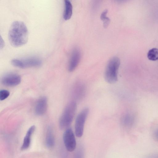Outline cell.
Masks as SVG:
<instances>
[{
    "label": "cell",
    "mask_w": 158,
    "mask_h": 158,
    "mask_svg": "<svg viewBox=\"0 0 158 158\" xmlns=\"http://www.w3.org/2000/svg\"><path fill=\"white\" fill-rule=\"evenodd\" d=\"M63 140L66 150L72 152L76 149L77 143L75 135L71 128L67 129L64 133Z\"/></svg>",
    "instance_id": "8992f818"
},
{
    "label": "cell",
    "mask_w": 158,
    "mask_h": 158,
    "mask_svg": "<svg viewBox=\"0 0 158 158\" xmlns=\"http://www.w3.org/2000/svg\"><path fill=\"white\" fill-rule=\"evenodd\" d=\"M55 139L52 128L49 127L47 129L45 139V144L48 148H53L55 145Z\"/></svg>",
    "instance_id": "8fae6325"
},
{
    "label": "cell",
    "mask_w": 158,
    "mask_h": 158,
    "mask_svg": "<svg viewBox=\"0 0 158 158\" xmlns=\"http://www.w3.org/2000/svg\"><path fill=\"white\" fill-rule=\"evenodd\" d=\"M120 63L119 59L116 56L112 57L108 61L104 74L105 80L108 83H114L118 81V73Z\"/></svg>",
    "instance_id": "3957f363"
},
{
    "label": "cell",
    "mask_w": 158,
    "mask_h": 158,
    "mask_svg": "<svg viewBox=\"0 0 158 158\" xmlns=\"http://www.w3.org/2000/svg\"><path fill=\"white\" fill-rule=\"evenodd\" d=\"M64 9L63 17L65 20H69L73 13V6L69 0H64Z\"/></svg>",
    "instance_id": "7c38bea8"
},
{
    "label": "cell",
    "mask_w": 158,
    "mask_h": 158,
    "mask_svg": "<svg viewBox=\"0 0 158 158\" xmlns=\"http://www.w3.org/2000/svg\"><path fill=\"white\" fill-rule=\"evenodd\" d=\"M108 10H105L102 13L100 18L103 22V26L104 28L107 27L110 22V19L107 16Z\"/></svg>",
    "instance_id": "9a60e30c"
},
{
    "label": "cell",
    "mask_w": 158,
    "mask_h": 158,
    "mask_svg": "<svg viewBox=\"0 0 158 158\" xmlns=\"http://www.w3.org/2000/svg\"><path fill=\"white\" fill-rule=\"evenodd\" d=\"M81 57V53L80 49L77 48L73 50L69 59L68 69L69 72L73 71L78 65Z\"/></svg>",
    "instance_id": "ba28073f"
},
{
    "label": "cell",
    "mask_w": 158,
    "mask_h": 158,
    "mask_svg": "<svg viewBox=\"0 0 158 158\" xmlns=\"http://www.w3.org/2000/svg\"><path fill=\"white\" fill-rule=\"evenodd\" d=\"M21 80V77L19 75L15 73H9L2 77L1 82L4 86L14 87L19 85Z\"/></svg>",
    "instance_id": "52a82bcc"
},
{
    "label": "cell",
    "mask_w": 158,
    "mask_h": 158,
    "mask_svg": "<svg viewBox=\"0 0 158 158\" xmlns=\"http://www.w3.org/2000/svg\"><path fill=\"white\" fill-rule=\"evenodd\" d=\"M8 37L10 43L14 47H20L26 44L28 33L25 24L21 21L13 22L10 27Z\"/></svg>",
    "instance_id": "6da1fadb"
},
{
    "label": "cell",
    "mask_w": 158,
    "mask_h": 158,
    "mask_svg": "<svg viewBox=\"0 0 158 158\" xmlns=\"http://www.w3.org/2000/svg\"><path fill=\"white\" fill-rule=\"evenodd\" d=\"M77 104L74 101L69 102L66 106L59 121V126L61 129L68 127L72 123L77 110Z\"/></svg>",
    "instance_id": "7a4b0ae2"
},
{
    "label": "cell",
    "mask_w": 158,
    "mask_h": 158,
    "mask_svg": "<svg viewBox=\"0 0 158 158\" xmlns=\"http://www.w3.org/2000/svg\"><path fill=\"white\" fill-rule=\"evenodd\" d=\"M74 94L77 99L80 100L84 96L85 92V89L84 85L82 83H78L75 87Z\"/></svg>",
    "instance_id": "4fadbf2b"
},
{
    "label": "cell",
    "mask_w": 158,
    "mask_h": 158,
    "mask_svg": "<svg viewBox=\"0 0 158 158\" xmlns=\"http://www.w3.org/2000/svg\"><path fill=\"white\" fill-rule=\"evenodd\" d=\"M35 129V125H33L31 126L27 131L21 148L22 151L26 150L29 148L31 143V137Z\"/></svg>",
    "instance_id": "30bf717a"
},
{
    "label": "cell",
    "mask_w": 158,
    "mask_h": 158,
    "mask_svg": "<svg viewBox=\"0 0 158 158\" xmlns=\"http://www.w3.org/2000/svg\"><path fill=\"white\" fill-rule=\"evenodd\" d=\"M156 138L158 139V130L156 133Z\"/></svg>",
    "instance_id": "d6986e66"
},
{
    "label": "cell",
    "mask_w": 158,
    "mask_h": 158,
    "mask_svg": "<svg viewBox=\"0 0 158 158\" xmlns=\"http://www.w3.org/2000/svg\"><path fill=\"white\" fill-rule=\"evenodd\" d=\"M10 95L9 91L6 89L1 90L0 91V100L3 101L6 99Z\"/></svg>",
    "instance_id": "e0dca14e"
},
{
    "label": "cell",
    "mask_w": 158,
    "mask_h": 158,
    "mask_svg": "<svg viewBox=\"0 0 158 158\" xmlns=\"http://www.w3.org/2000/svg\"><path fill=\"white\" fill-rule=\"evenodd\" d=\"M116 0L118 2H124L128 0Z\"/></svg>",
    "instance_id": "ac0fdd59"
},
{
    "label": "cell",
    "mask_w": 158,
    "mask_h": 158,
    "mask_svg": "<svg viewBox=\"0 0 158 158\" xmlns=\"http://www.w3.org/2000/svg\"><path fill=\"white\" fill-rule=\"evenodd\" d=\"M133 121V118L131 116L126 115L123 117L122 121L124 125L129 126L131 124Z\"/></svg>",
    "instance_id": "2e32d148"
},
{
    "label": "cell",
    "mask_w": 158,
    "mask_h": 158,
    "mask_svg": "<svg viewBox=\"0 0 158 158\" xmlns=\"http://www.w3.org/2000/svg\"><path fill=\"white\" fill-rule=\"evenodd\" d=\"M89 112L88 107L84 108L77 115L75 122V132L76 136L81 137L83 134L85 121Z\"/></svg>",
    "instance_id": "5b68a950"
},
{
    "label": "cell",
    "mask_w": 158,
    "mask_h": 158,
    "mask_svg": "<svg viewBox=\"0 0 158 158\" xmlns=\"http://www.w3.org/2000/svg\"><path fill=\"white\" fill-rule=\"evenodd\" d=\"M148 59L152 61L158 60V49L153 48L150 49L147 54Z\"/></svg>",
    "instance_id": "5bb4252c"
},
{
    "label": "cell",
    "mask_w": 158,
    "mask_h": 158,
    "mask_svg": "<svg viewBox=\"0 0 158 158\" xmlns=\"http://www.w3.org/2000/svg\"><path fill=\"white\" fill-rule=\"evenodd\" d=\"M48 106L47 99L45 97L40 98L37 101L35 108V114L37 115H43L46 111Z\"/></svg>",
    "instance_id": "9c48e42d"
},
{
    "label": "cell",
    "mask_w": 158,
    "mask_h": 158,
    "mask_svg": "<svg viewBox=\"0 0 158 158\" xmlns=\"http://www.w3.org/2000/svg\"><path fill=\"white\" fill-rule=\"evenodd\" d=\"M11 63L14 66L21 69L39 67L42 63L40 59L34 57L23 59H14Z\"/></svg>",
    "instance_id": "277c9868"
}]
</instances>
